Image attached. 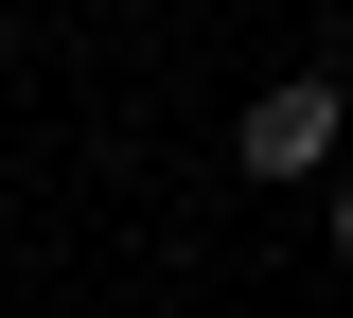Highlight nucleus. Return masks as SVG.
I'll use <instances>...</instances> for the list:
<instances>
[{"instance_id": "f257e3e1", "label": "nucleus", "mask_w": 353, "mask_h": 318, "mask_svg": "<svg viewBox=\"0 0 353 318\" xmlns=\"http://www.w3.org/2000/svg\"><path fill=\"white\" fill-rule=\"evenodd\" d=\"M336 106H353V89H318V71H301V89H265L248 124H230V141H248V177H318V159H336Z\"/></svg>"}, {"instance_id": "f03ea898", "label": "nucleus", "mask_w": 353, "mask_h": 318, "mask_svg": "<svg viewBox=\"0 0 353 318\" xmlns=\"http://www.w3.org/2000/svg\"><path fill=\"white\" fill-rule=\"evenodd\" d=\"M336 248H353V195H336Z\"/></svg>"}]
</instances>
